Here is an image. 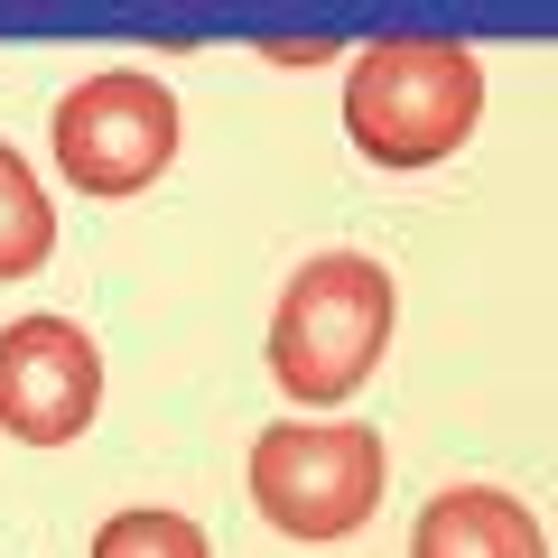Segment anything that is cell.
<instances>
[{
	"label": "cell",
	"instance_id": "6da1fadb",
	"mask_svg": "<svg viewBox=\"0 0 558 558\" xmlns=\"http://www.w3.org/2000/svg\"><path fill=\"white\" fill-rule=\"evenodd\" d=\"M484 65L457 38H373L344 65V131L373 168H438L475 140Z\"/></svg>",
	"mask_w": 558,
	"mask_h": 558
},
{
	"label": "cell",
	"instance_id": "7a4b0ae2",
	"mask_svg": "<svg viewBox=\"0 0 558 558\" xmlns=\"http://www.w3.org/2000/svg\"><path fill=\"white\" fill-rule=\"evenodd\" d=\"M381 344H391V270L363 252H317L270 317V373L299 410H336L373 381Z\"/></svg>",
	"mask_w": 558,
	"mask_h": 558
},
{
	"label": "cell",
	"instance_id": "3957f363",
	"mask_svg": "<svg viewBox=\"0 0 558 558\" xmlns=\"http://www.w3.org/2000/svg\"><path fill=\"white\" fill-rule=\"evenodd\" d=\"M252 502L279 539H344L381 512V438L363 418H279L252 438Z\"/></svg>",
	"mask_w": 558,
	"mask_h": 558
},
{
	"label": "cell",
	"instance_id": "277c9868",
	"mask_svg": "<svg viewBox=\"0 0 558 558\" xmlns=\"http://www.w3.org/2000/svg\"><path fill=\"white\" fill-rule=\"evenodd\" d=\"M57 159L84 196H140L178 159V94L140 65H102L57 102Z\"/></svg>",
	"mask_w": 558,
	"mask_h": 558
},
{
	"label": "cell",
	"instance_id": "5b68a950",
	"mask_svg": "<svg viewBox=\"0 0 558 558\" xmlns=\"http://www.w3.org/2000/svg\"><path fill=\"white\" fill-rule=\"evenodd\" d=\"M102 410V354L75 317L0 326V428L20 447H75Z\"/></svg>",
	"mask_w": 558,
	"mask_h": 558
},
{
	"label": "cell",
	"instance_id": "8992f818",
	"mask_svg": "<svg viewBox=\"0 0 558 558\" xmlns=\"http://www.w3.org/2000/svg\"><path fill=\"white\" fill-rule=\"evenodd\" d=\"M410 558H549L539 521L521 512L512 494H484V484H457L418 512L410 531Z\"/></svg>",
	"mask_w": 558,
	"mask_h": 558
},
{
	"label": "cell",
	"instance_id": "52a82bcc",
	"mask_svg": "<svg viewBox=\"0 0 558 558\" xmlns=\"http://www.w3.org/2000/svg\"><path fill=\"white\" fill-rule=\"evenodd\" d=\"M47 252H57V205L20 149H0V279H28Z\"/></svg>",
	"mask_w": 558,
	"mask_h": 558
},
{
	"label": "cell",
	"instance_id": "ba28073f",
	"mask_svg": "<svg viewBox=\"0 0 558 558\" xmlns=\"http://www.w3.org/2000/svg\"><path fill=\"white\" fill-rule=\"evenodd\" d=\"M94 558H215L186 512H112L94 531Z\"/></svg>",
	"mask_w": 558,
	"mask_h": 558
},
{
	"label": "cell",
	"instance_id": "9c48e42d",
	"mask_svg": "<svg viewBox=\"0 0 558 558\" xmlns=\"http://www.w3.org/2000/svg\"><path fill=\"white\" fill-rule=\"evenodd\" d=\"M260 57H270V65H326V57H336V38H270Z\"/></svg>",
	"mask_w": 558,
	"mask_h": 558
}]
</instances>
